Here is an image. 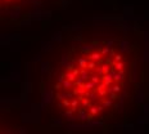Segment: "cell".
<instances>
[{"label":"cell","mask_w":149,"mask_h":134,"mask_svg":"<svg viewBox=\"0 0 149 134\" xmlns=\"http://www.w3.org/2000/svg\"><path fill=\"white\" fill-rule=\"evenodd\" d=\"M54 99V94H53V90L50 89L49 85H46L45 89L43 90V94H41V103H44L45 106L50 105Z\"/></svg>","instance_id":"1"},{"label":"cell","mask_w":149,"mask_h":134,"mask_svg":"<svg viewBox=\"0 0 149 134\" xmlns=\"http://www.w3.org/2000/svg\"><path fill=\"white\" fill-rule=\"evenodd\" d=\"M66 129L68 130H90L87 124H74V122H69L66 125Z\"/></svg>","instance_id":"2"},{"label":"cell","mask_w":149,"mask_h":134,"mask_svg":"<svg viewBox=\"0 0 149 134\" xmlns=\"http://www.w3.org/2000/svg\"><path fill=\"white\" fill-rule=\"evenodd\" d=\"M145 100V93L143 92V89H136V93L134 95V102L136 105H143Z\"/></svg>","instance_id":"3"},{"label":"cell","mask_w":149,"mask_h":134,"mask_svg":"<svg viewBox=\"0 0 149 134\" xmlns=\"http://www.w3.org/2000/svg\"><path fill=\"white\" fill-rule=\"evenodd\" d=\"M87 126L90 128V130H94V129H103L104 128V122L103 121H99V120H91V119H89L87 120Z\"/></svg>","instance_id":"4"},{"label":"cell","mask_w":149,"mask_h":134,"mask_svg":"<svg viewBox=\"0 0 149 134\" xmlns=\"http://www.w3.org/2000/svg\"><path fill=\"white\" fill-rule=\"evenodd\" d=\"M118 47H120L121 53H130V47H131V44H130L129 40H121Z\"/></svg>","instance_id":"5"},{"label":"cell","mask_w":149,"mask_h":134,"mask_svg":"<svg viewBox=\"0 0 149 134\" xmlns=\"http://www.w3.org/2000/svg\"><path fill=\"white\" fill-rule=\"evenodd\" d=\"M76 117H77V120H80V121H87L89 119H91L93 116L87 114V111H86V110H80Z\"/></svg>","instance_id":"6"},{"label":"cell","mask_w":149,"mask_h":134,"mask_svg":"<svg viewBox=\"0 0 149 134\" xmlns=\"http://www.w3.org/2000/svg\"><path fill=\"white\" fill-rule=\"evenodd\" d=\"M114 128L127 132V130H131V129L135 128V124H121V122H116V124H114Z\"/></svg>","instance_id":"7"},{"label":"cell","mask_w":149,"mask_h":134,"mask_svg":"<svg viewBox=\"0 0 149 134\" xmlns=\"http://www.w3.org/2000/svg\"><path fill=\"white\" fill-rule=\"evenodd\" d=\"M135 124L136 125H141V126L149 124V115H143V116L137 117L136 121H135Z\"/></svg>","instance_id":"8"},{"label":"cell","mask_w":149,"mask_h":134,"mask_svg":"<svg viewBox=\"0 0 149 134\" xmlns=\"http://www.w3.org/2000/svg\"><path fill=\"white\" fill-rule=\"evenodd\" d=\"M9 14H10V18H12V20H18V18L21 17V7L13 8V9L9 12Z\"/></svg>","instance_id":"9"},{"label":"cell","mask_w":149,"mask_h":134,"mask_svg":"<svg viewBox=\"0 0 149 134\" xmlns=\"http://www.w3.org/2000/svg\"><path fill=\"white\" fill-rule=\"evenodd\" d=\"M102 79H103V83L106 84V87H108V85H111V83L113 81V75H112L111 72H107L102 76Z\"/></svg>","instance_id":"10"},{"label":"cell","mask_w":149,"mask_h":134,"mask_svg":"<svg viewBox=\"0 0 149 134\" xmlns=\"http://www.w3.org/2000/svg\"><path fill=\"white\" fill-rule=\"evenodd\" d=\"M113 80H116V81H124L125 80V70L122 68V70H120V71H117L116 74H114V76H113Z\"/></svg>","instance_id":"11"},{"label":"cell","mask_w":149,"mask_h":134,"mask_svg":"<svg viewBox=\"0 0 149 134\" xmlns=\"http://www.w3.org/2000/svg\"><path fill=\"white\" fill-rule=\"evenodd\" d=\"M62 32L61 31H57V32H54V35H53V38H51V43H62Z\"/></svg>","instance_id":"12"},{"label":"cell","mask_w":149,"mask_h":134,"mask_svg":"<svg viewBox=\"0 0 149 134\" xmlns=\"http://www.w3.org/2000/svg\"><path fill=\"white\" fill-rule=\"evenodd\" d=\"M132 72H134V77H132V81H134V83H136V81H137V59H135V62H134Z\"/></svg>","instance_id":"13"},{"label":"cell","mask_w":149,"mask_h":134,"mask_svg":"<svg viewBox=\"0 0 149 134\" xmlns=\"http://www.w3.org/2000/svg\"><path fill=\"white\" fill-rule=\"evenodd\" d=\"M84 26L82 25H72V26H64L66 30H72V31H80V30H82Z\"/></svg>","instance_id":"14"},{"label":"cell","mask_w":149,"mask_h":134,"mask_svg":"<svg viewBox=\"0 0 149 134\" xmlns=\"http://www.w3.org/2000/svg\"><path fill=\"white\" fill-rule=\"evenodd\" d=\"M93 49H95V43L87 44V45H82V47H81V50H82V52H86V53H89V52L93 50Z\"/></svg>","instance_id":"15"},{"label":"cell","mask_w":149,"mask_h":134,"mask_svg":"<svg viewBox=\"0 0 149 134\" xmlns=\"http://www.w3.org/2000/svg\"><path fill=\"white\" fill-rule=\"evenodd\" d=\"M120 28L126 34V32L129 31V30H131V23H130V22H124V23H122V25L120 26Z\"/></svg>","instance_id":"16"},{"label":"cell","mask_w":149,"mask_h":134,"mask_svg":"<svg viewBox=\"0 0 149 134\" xmlns=\"http://www.w3.org/2000/svg\"><path fill=\"white\" fill-rule=\"evenodd\" d=\"M74 85V83L73 81H71V80H67V79H64L63 80V83H62V87L63 88H66V89H69V88H72Z\"/></svg>","instance_id":"17"},{"label":"cell","mask_w":149,"mask_h":134,"mask_svg":"<svg viewBox=\"0 0 149 134\" xmlns=\"http://www.w3.org/2000/svg\"><path fill=\"white\" fill-rule=\"evenodd\" d=\"M95 83H93V81H86V83L84 84V88H85V90H91V89H94L95 88Z\"/></svg>","instance_id":"18"},{"label":"cell","mask_w":149,"mask_h":134,"mask_svg":"<svg viewBox=\"0 0 149 134\" xmlns=\"http://www.w3.org/2000/svg\"><path fill=\"white\" fill-rule=\"evenodd\" d=\"M64 77L67 80H71V81H74V79H76V75L72 72V71H67L66 74H64Z\"/></svg>","instance_id":"19"},{"label":"cell","mask_w":149,"mask_h":134,"mask_svg":"<svg viewBox=\"0 0 149 134\" xmlns=\"http://www.w3.org/2000/svg\"><path fill=\"white\" fill-rule=\"evenodd\" d=\"M48 71H49V63L48 62H41V74L45 75Z\"/></svg>","instance_id":"20"},{"label":"cell","mask_w":149,"mask_h":134,"mask_svg":"<svg viewBox=\"0 0 149 134\" xmlns=\"http://www.w3.org/2000/svg\"><path fill=\"white\" fill-rule=\"evenodd\" d=\"M77 63H79V66L81 67V68H86V66H87V59H86V58H79Z\"/></svg>","instance_id":"21"},{"label":"cell","mask_w":149,"mask_h":134,"mask_svg":"<svg viewBox=\"0 0 149 134\" xmlns=\"http://www.w3.org/2000/svg\"><path fill=\"white\" fill-rule=\"evenodd\" d=\"M113 67L117 70V71H120V70H122L125 67V62H122V61H118V62H114V65Z\"/></svg>","instance_id":"22"},{"label":"cell","mask_w":149,"mask_h":134,"mask_svg":"<svg viewBox=\"0 0 149 134\" xmlns=\"http://www.w3.org/2000/svg\"><path fill=\"white\" fill-rule=\"evenodd\" d=\"M100 57H102V54H100L99 52H98V53L95 52V53H91L89 58H90L91 61H95V62H96V61H99V59H100Z\"/></svg>","instance_id":"23"},{"label":"cell","mask_w":149,"mask_h":134,"mask_svg":"<svg viewBox=\"0 0 149 134\" xmlns=\"http://www.w3.org/2000/svg\"><path fill=\"white\" fill-rule=\"evenodd\" d=\"M53 126H57V128H61V126H63L62 119H59V117H55L54 120H53Z\"/></svg>","instance_id":"24"},{"label":"cell","mask_w":149,"mask_h":134,"mask_svg":"<svg viewBox=\"0 0 149 134\" xmlns=\"http://www.w3.org/2000/svg\"><path fill=\"white\" fill-rule=\"evenodd\" d=\"M141 61H144L145 63L149 62V48H145L144 49V57L141 58Z\"/></svg>","instance_id":"25"},{"label":"cell","mask_w":149,"mask_h":134,"mask_svg":"<svg viewBox=\"0 0 149 134\" xmlns=\"http://www.w3.org/2000/svg\"><path fill=\"white\" fill-rule=\"evenodd\" d=\"M51 45H53L51 43H43V50H44V52L51 50V49H53V47H51Z\"/></svg>","instance_id":"26"},{"label":"cell","mask_w":149,"mask_h":134,"mask_svg":"<svg viewBox=\"0 0 149 134\" xmlns=\"http://www.w3.org/2000/svg\"><path fill=\"white\" fill-rule=\"evenodd\" d=\"M80 76L82 77L84 80H87L89 77H90V76H89V72L86 71V68H82V70H81V71H80Z\"/></svg>","instance_id":"27"},{"label":"cell","mask_w":149,"mask_h":134,"mask_svg":"<svg viewBox=\"0 0 149 134\" xmlns=\"http://www.w3.org/2000/svg\"><path fill=\"white\" fill-rule=\"evenodd\" d=\"M66 120L68 121V122H76L77 121V117L76 116H73V114L72 115H66Z\"/></svg>","instance_id":"28"},{"label":"cell","mask_w":149,"mask_h":134,"mask_svg":"<svg viewBox=\"0 0 149 134\" xmlns=\"http://www.w3.org/2000/svg\"><path fill=\"white\" fill-rule=\"evenodd\" d=\"M112 105H113V100H112V99H108V98L103 102V107H104V108H108V107H111Z\"/></svg>","instance_id":"29"},{"label":"cell","mask_w":149,"mask_h":134,"mask_svg":"<svg viewBox=\"0 0 149 134\" xmlns=\"http://www.w3.org/2000/svg\"><path fill=\"white\" fill-rule=\"evenodd\" d=\"M68 62H69V57H68V55H66V54H64V55H62V59H61L62 66H66Z\"/></svg>","instance_id":"30"},{"label":"cell","mask_w":149,"mask_h":134,"mask_svg":"<svg viewBox=\"0 0 149 134\" xmlns=\"http://www.w3.org/2000/svg\"><path fill=\"white\" fill-rule=\"evenodd\" d=\"M69 106L72 107V108H77V106H79V99L73 98V99L69 102Z\"/></svg>","instance_id":"31"},{"label":"cell","mask_w":149,"mask_h":134,"mask_svg":"<svg viewBox=\"0 0 149 134\" xmlns=\"http://www.w3.org/2000/svg\"><path fill=\"white\" fill-rule=\"evenodd\" d=\"M87 98H90L91 100H96V99H98V93H95V92L89 93V94H87Z\"/></svg>","instance_id":"32"},{"label":"cell","mask_w":149,"mask_h":134,"mask_svg":"<svg viewBox=\"0 0 149 134\" xmlns=\"http://www.w3.org/2000/svg\"><path fill=\"white\" fill-rule=\"evenodd\" d=\"M143 115H149V103L143 105Z\"/></svg>","instance_id":"33"},{"label":"cell","mask_w":149,"mask_h":134,"mask_svg":"<svg viewBox=\"0 0 149 134\" xmlns=\"http://www.w3.org/2000/svg\"><path fill=\"white\" fill-rule=\"evenodd\" d=\"M74 80H76V81H73V83H74V85H77V87H80V85H82L84 84V79H82V77H77V79H74Z\"/></svg>","instance_id":"34"},{"label":"cell","mask_w":149,"mask_h":134,"mask_svg":"<svg viewBox=\"0 0 149 134\" xmlns=\"http://www.w3.org/2000/svg\"><path fill=\"white\" fill-rule=\"evenodd\" d=\"M81 100H82V106L84 107H89V106H90V100L87 99V97H84Z\"/></svg>","instance_id":"35"},{"label":"cell","mask_w":149,"mask_h":134,"mask_svg":"<svg viewBox=\"0 0 149 134\" xmlns=\"http://www.w3.org/2000/svg\"><path fill=\"white\" fill-rule=\"evenodd\" d=\"M112 89H113V92L114 93H121V85L120 84H116V85H113V87H112Z\"/></svg>","instance_id":"36"},{"label":"cell","mask_w":149,"mask_h":134,"mask_svg":"<svg viewBox=\"0 0 149 134\" xmlns=\"http://www.w3.org/2000/svg\"><path fill=\"white\" fill-rule=\"evenodd\" d=\"M102 68H103L104 74H107V72H109V70H111V65H108V63H104V65L102 66Z\"/></svg>","instance_id":"37"},{"label":"cell","mask_w":149,"mask_h":134,"mask_svg":"<svg viewBox=\"0 0 149 134\" xmlns=\"http://www.w3.org/2000/svg\"><path fill=\"white\" fill-rule=\"evenodd\" d=\"M99 111H98V107H95V106H93V107H90V115L91 116H94V115H96Z\"/></svg>","instance_id":"38"},{"label":"cell","mask_w":149,"mask_h":134,"mask_svg":"<svg viewBox=\"0 0 149 134\" xmlns=\"http://www.w3.org/2000/svg\"><path fill=\"white\" fill-rule=\"evenodd\" d=\"M95 67H96V62H95V61H91V62H89V63H87L86 68H90V70H93V68H95Z\"/></svg>","instance_id":"39"},{"label":"cell","mask_w":149,"mask_h":134,"mask_svg":"<svg viewBox=\"0 0 149 134\" xmlns=\"http://www.w3.org/2000/svg\"><path fill=\"white\" fill-rule=\"evenodd\" d=\"M131 30H132V31H135V32H137L140 30V26L137 23H131Z\"/></svg>","instance_id":"40"},{"label":"cell","mask_w":149,"mask_h":134,"mask_svg":"<svg viewBox=\"0 0 149 134\" xmlns=\"http://www.w3.org/2000/svg\"><path fill=\"white\" fill-rule=\"evenodd\" d=\"M93 83H95V84H98L99 83V80H100V76H98V75H94V76H91V79H90Z\"/></svg>","instance_id":"41"},{"label":"cell","mask_w":149,"mask_h":134,"mask_svg":"<svg viewBox=\"0 0 149 134\" xmlns=\"http://www.w3.org/2000/svg\"><path fill=\"white\" fill-rule=\"evenodd\" d=\"M113 58H114V62L122 61V54H118V53H116V54L113 55Z\"/></svg>","instance_id":"42"},{"label":"cell","mask_w":149,"mask_h":134,"mask_svg":"<svg viewBox=\"0 0 149 134\" xmlns=\"http://www.w3.org/2000/svg\"><path fill=\"white\" fill-rule=\"evenodd\" d=\"M96 93H98V97H103V95H106L107 89H106V88H104V89H100V90H98Z\"/></svg>","instance_id":"43"},{"label":"cell","mask_w":149,"mask_h":134,"mask_svg":"<svg viewBox=\"0 0 149 134\" xmlns=\"http://www.w3.org/2000/svg\"><path fill=\"white\" fill-rule=\"evenodd\" d=\"M96 72H98V75H99L100 77H102V76L104 75V71H103L102 66H100V67H98V68H96Z\"/></svg>","instance_id":"44"},{"label":"cell","mask_w":149,"mask_h":134,"mask_svg":"<svg viewBox=\"0 0 149 134\" xmlns=\"http://www.w3.org/2000/svg\"><path fill=\"white\" fill-rule=\"evenodd\" d=\"M117 98V93H114V92H112V93H109V99H112V100H114Z\"/></svg>","instance_id":"45"},{"label":"cell","mask_w":149,"mask_h":134,"mask_svg":"<svg viewBox=\"0 0 149 134\" xmlns=\"http://www.w3.org/2000/svg\"><path fill=\"white\" fill-rule=\"evenodd\" d=\"M68 4H69V0H63L62 1V8H66Z\"/></svg>","instance_id":"46"},{"label":"cell","mask_w":149,"mask_h":134,"mask_svg":"<svg viewBox=\"0 0 149 134\" xmlns=\"http://www.w3.org/2000/svg\"><path fill=\"white\" fill-rule=\"evenodd\" d=\"M64 79H66V77H64V75H59V76H58V83H61V84H62V83H63V80H64Z\"/></svg>","instance_id":"47"},{"label":"cell","mask_w":149,"mask_h":134,"mask_svg":"<svg viewBox=\"0 0 149 134\" xmlns=\"http://www.w3.org/2000/svg\"><path fill=\"white\" fill-rule=\"evenodd\" d=\"M54 89H55V90H61V89H62V84H61V83H58V84H55V87H54Z\"/></svg>","instance_id":"48"},{"label":"cell","mask_w":149,"mask_h":134,"mask_svg":"<svg viewBox=\"0 0 149 134\" xmlns=\"http://www.w3.org/2000/svg\"><path fill=\"white\" fill-rule=\"evenodd\" d=\"M40 59H41V54H37L35 58H33V62H39Z\"/></svg>","instance_id":"49"},{"label":"cell","mask_w":149,"mask_h":134,"mask_svg":"<svg viewBox=\"0 0 149 134\" xmlns=\"http://www.w3.org/2000/svg\"><path fill=\"white\" fill-rule=\"evenodd\" d=\"M63 105H64L66 107H68L69 106V100L67 99V98H64V99H63Z\"/></svg>","instance_id":"50"},{"label":"cell","mask_w":149,"mask_h":134,"mask_svg":"<svg viewBox=\"0 0 149 134\" xmlns=\"http://www.w3.org/2000/svg\"><path fill=\"white\" fill-rule=\"evenodd\" d=\"M30 23H31V20H25L21 22V25H30Z\"/></svg>","instance_id":"51"},{"label":"cell","mask_w":149,"mask_h":134,"mask_svg":"<svg viewBox=\"0 0 149 134\" xmlns=\"http://www.w3.org/2000/svg\"><path fill=\"white\" fill-rule=\"evenodd\" d=\"M18 132H19V133H27V130H26L25 128H21L19 130H18Z\"/></svg>","instance_id":"52"},{"label":"cell","mask_w":149,"mask_h":134,"mask_svg":"<svg viewBox=\"0 0 149 134\" xmlns=\"http://www.w3.org/2000/svg\"><path fill=\"white\" fill-rule=\"evenodd\" d=\"M39 1H43V0H28V3H39Z\"/></svg>","instance_id":"53"},{"label":"cell","mask_w":149,"mask_h":134,"mask_svg":"<svg viewBox=\"0 0 149 134\" xmlns=\"http://www.w3.org/2000/svg\"><path fill=\"white\" fill-rule=\"evenodd\" d=\"M103 110H104V107H103V105L98 107V111H99V112H100V111H103Z\"/></svg>","instance_id":"54"},{"label":"cell","mask_w":149,"mask_h":134,"mask_svg":"<svg viewBox=\"0 0 149 134\" xmlns=\"http://www.w3.org/2000/svg\"><path fill=\"white\" fill-rule=\"evenodd\" d=\"M48 1H54V0H48Z\"/></svg>","instance_id":"55"},{"label":"cell","mask_w":149,"mask_h":134,"mask_svg":"<svg viewBox=\"0 0 149 134\" xmlns=\"http://www.w3.org/2000/svg\"><path fill=\"white\" fill-rule=\"evenodd\" d=\"M5 1H9V0H5Z\"/></svg>","instance_id":"56"}]
</instances>
